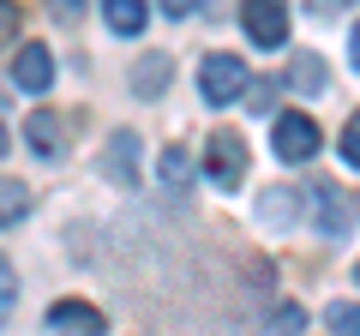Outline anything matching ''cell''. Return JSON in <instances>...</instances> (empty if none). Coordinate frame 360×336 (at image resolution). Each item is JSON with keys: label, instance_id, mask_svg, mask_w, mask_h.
I'll use <instances>...</instances> for the list:
<instances>
[{"label": "cell", "instance_id": "obj_1", "mask_svg": "<svg viewBox=\"0 0 360 336\" xmlns=\"http://www.w3.org/2000/svg\"><path fill=\"white\" fill-rule=\"evenodd\" d=\"M246 78H252V72L240 66V54H205V66H198V84H205V103H210V108L240 103Z\"/></svg>", "mask_w": 360, "mask_h": 336}, {"label": "cell", "instance_id": "obj_2", "mask_svg": "<svg viewBox=\"0 0 360 336\" xmlns=\"http://www.w3.org/2000/svg\"><path fill=\"white\" fill-rule=\"evenodd\" d=\"M240 25L258 49H283L288 42V0H240Z\"/></svg>", "mask_w": 360, "mask_h": 336}, {"label": "cell", "instance_id": "obj_3", "mask_svg": "<svg viewBox=\"0 0 360 336\" xmlns=\"http://www.w3.org/2000/svg\"><path fill=\"white\" fill-rule=\"evenodd\" d=\"M205 174L217 186H240V174H246V144L234 138V132H210V144H205Z\"/></svg>", "mask_w": 360, "mask_h": 336}, {"label": "cell", "instance_id": "obj_4", "mask_svg": "<svg viewBox=\"0 0 360 336\" xmlns=\"http://www.w3.org/2000/svg\"><path fill=\"white\" fill-rule=\"evenodd\" d=\"M276 156L283 162H312L319 156V127L307 115H283L276 120Z\"/></svg>", "mask_w": 360, "mask_h": 336}, {"label": "cell", "instance_id": "obj_5", "mask_svg": "<svg viewBox=\"0 0 360 336\" xmlns=\"http://www.w3.org/2000/svg\"><path fill=\"white\" fill-rule=\"evenodd\" d=\"M49 330L54 336H103V312L84 300H54L49 306Z\"/></svg>", "mask_w": 360, "mask_h": 336}, {"label": "cell", "instance_id": "obj_6", "mask_svg": "<svg viewBox=\"0 0 360 336\" xmlns=\"http://www.w3.org/2000/svg\"><path fill=\"white\" fill-rule=\"evenodd\" d=\"M312 205H319V234H336V240H342V234L354 228V210H348L342 186H312Z\"/></svg>", "mask_w": 360, "mask_h": 336}, {"label": "cell", "instance_id": "obj_7", "mask_svg": "<svg viewBox=\"0 0 360 336\" xmlns=\"http://www.w3.org/2000/svg\"><path fill=\"white\" fill-rule=\"evenodd\" d=\"M13 78L25 84V91L42 96V91L54 84V54L42 49V42H25V49H18V60H13Z\"/></svg>", "mask_w": 360, "mask_h": 336}, {"label": "cell", "instance_id": "obj_8", "mask_svg": "<svg viewBox=\"0 0 360 336\" xmlns=\"http://www.w3.org/2000/svg\"><path fill=\"white\" fill-rule=\"evenodd\" d=\"M132 156H139V138H132V132H115V138H108V156H103V174L120 181V186H132V181H139Z\"/></svg>", "mask_w": 360, "mask_h": 336}, {"label": "cell", "instance_id": "obj_9", "mask_svg": "<svg viewBox=\"0 0 360 336\" xmlns=\"http://www.w3.org/2000/svg\"><path fill=\"white\" fill-rule=\"evenodd\" d=\"M103 18H108V30H120V37H139L144 30V0H103Z\"/></svg>", "mask_w": 360, "mask_h": 336}, {"label": "cell", "instance_id": "obj_10", "mask_svg": "<svg viewBox=\"0 0 360 336\" xmlns=\"http://www.w3.org/2000/svg\"><path fill=\"white\" fill-rule=\"evenodd\" d=\"M25 138H30L37 156H60V120H54V115H30L25 120Z\"/></svg>", "mask_w": 360, "mask_h": 336}, {"label": "cell", "instance_id": "obj_11", "mask_svg": "<svg viewBox=\"0 0 360 336\" xmlns=\"http://www.w3.org/2000/svg\"><path fill=\"white\" fill-rule=\"evenodd\" d=\"M25 217H30V186L25 181H0V228H13Z\"/></svg>", "mask_w": 360, "mask_h": 336}, {"label": "cell", "instance_id": "obj_12", "mask_svg": "<svg viewBox=\"0 0 360 336\" xmlns=\"http://www.w3.org/2000/svg\"><path fill=\"white\" fill-rule=\"evenodd\" d=\"M156 174H162V186H186L193 181V156L180 150V144H168V150L156 156Z\"/></svg>", "mask_w": 360, "mask_h": 336}, {"label": "cell", "instance_id": "obj_13", "mask_svg": "<svg viewBox=\"0 0 360 336\" xmlns=\"http://www.w3.org/2000/svg\"><path fill=\"white\" fill-rule=\"evenodd\" d=\"M132 84H139L144 96H156V91L168 84V54H150V60H144L139 72H132Z\"/></svg>", "mask_w": 360, "mask_h": 336}, {"label": "cell", "instance_id": "obj_14", "mask_svg": "<svg viewBox=\"0 0 360 336\" xmlns=\"http://www.w3.org/2000/svg\"><path fill=\"white\" fill-rule=\"evenodd\" d=\"M330 330H336V336H354V330H360V312H354V300L330 306Z\"/></svg>", "mask_w": 360, "mask_h": 336}, {"label": "cell", "instance_id": "obj_15", "mask_svg": "<svg viewBox=\"0 0 360 336\" xmlns=\"http://www.w3.org/2000/svg\"><path fill=\"white\" fill-rule=\"evenodd\" d=\"M246 91H252V96H246V108H258V115L276 103V84H270V78H246Z\"/></svg>", "mask_w": 360, "mask_h": 336}, {"label": "cell", "instance_id": "obj_16", "mask_svg": "<svg viewBox=\"0 0 360 336\" xmlns=\"http://www.w3.org/2000/svg\"><path fill=\"white\" fill-rule=\"evenodd\" d=\"M319 78H324V66L312 60V54H300V60H295V84H300V91H319Z\"/></svg>", "mask_w": 360, "mask_h": 336}, {"label": "cell", "instance_id": "obj_17", "mask_svg": "<svg viewBox=\"0 0 360 336\" xmlns=\"http://www.w3.org/2000/svg\"><path fill=\"white\" fill-rule=\"evenodd\" d=\"M13 300H18V288H13V264L0 259V324H6V312H13Z\"/></svg>", "mask_w": 360, "mask_h": 336}, {"label": "cell", "instance_id": "obj_18", "mask_svg": "<svg viewBox=\"0 0 360 336\" xmlns=\"http://www.w3.org/2000/svg\"><path fill=\"white\" fill-rule=\"evenodd\" d=\"M13 37H18V6L0 0V42H13Z\"/></svg>", "mask_w": 360, "mask_h": 336}, {"label": "cell", "instance_id": "obj_19", "mask_svg": "<svg viewBox=\"0 0 360 336\" xmlns=\"http://www.w3.org/2000/svg\"><path fill=\"white\" fill-rule=\"evenodd\" d=\"M342 156H348V162H360V127H354V120L342 127Z\"/></svg>", "mask_w": 360, "mask_h": 336}, {"label": "cell", "instance_id": "obj_20", "mask_svg": "<svg viewBox=\"0 0 360 336\" xmlns=\"http://www.w3.org/2000/svg\"><path fill=\"white\" fill-rule=\"evenodd\" d=\"M300 318H307V312H300V306H295V300H288V306H283V312H276V330H300Z\"/></svg>", "mask_w": 360, "mask_h": 336}, {"label": "cell", "instance_id": "obj_21", "mask_svg": "<svg viewBox=\"0 0 360 336\" xmlns=\"http://www.w3.org/2000/svg\"><path fill=\"white\" fill-rule=\"evenodd\" d=\"M205 0H162V13H174V18H186V13H198Z\"/></svg>", "mask_w": 360, "mask_h": 336}, {"label": "cell", "instance_id": "obj_22", "mask_svg": "<svg viewBox=\"0 0 360 336\" xmlns=\"http://www.w3.org/2000/svg\"><path fill=\"white\" fill-rule=\"evenodd\" d=\"M60 18H78V0H60Z\"/></svg>", "mask_w": 360, "mask_h": 336}, {"label": "cell", "instance_id": "obj_23", "mask_svg": "<svg viewBox=\"0 0 360 336\" xmlns=\"http://www.w3.org/2000/svg\"><path fill=\"white\" fill-rule=\"evenodd\" d=\"M0 156H6V127H0Z\"/></svg>", "mask_w": 360, "mask_h": 336}]
</instances>
